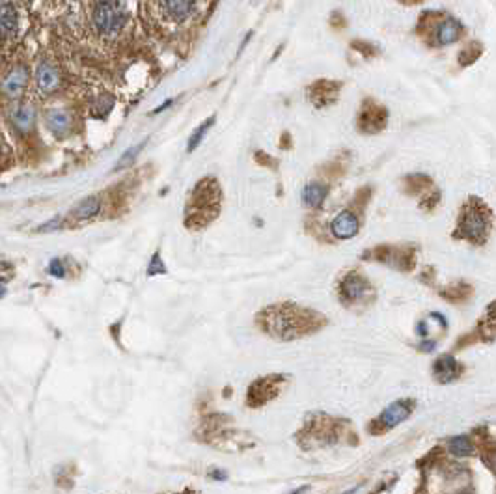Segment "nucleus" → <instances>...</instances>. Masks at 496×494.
Returning a JSON list of instances; mask_svg holds the SVG:
<instances>
[{
  "instance_id": "1",
  "label": "nucleus",
  "mask_w": 496,
  "mask_h": 494,
  "mask_svg": "<svg viewBox=\"0 0 496 494\" xmlns=\"http://www.w3.org/2000/svg\"><path fill=\"white\" fill-rule=\"evenodd\" d=\"M327 325L325 316L302 306L284 302L265 308L258 314V326L269 336L280 342H292L302 336H310Z\"/></svg>"
},
{
  "instance_id": "2",
  "label": "nucleus",
  "mask_w": 496,
  "mask_h": 494,
  "mask_svg": "<svg viewBox=\"0 0 496 494\" xmlns=\"http://www.w3.org/2000/svg\"><path fill=\"white\" fill-rule=\"evenodd\" d=\"M88 23L99 41H114L129 23V10L123 0H92Z\"/></svg>"
},
{
  "instance_id": "3",
  "label": "nucleus",
  "mask_w": 496,
  "mask_h": 494,
  "mask_svg": "<svg viewBox=\"0 0 496 494\" xmlns=\"http://www.w3.org/2000/svg\"><path fill=\"white\" fill-rule=\"evenodd\" d=\"M220 205V189L213 179H205L192 190V200L187 205V224L204 226L215 219Z\"/></svg>"
},
{
  "instance_id": "4",
  "label": "nucleus",
  "mask_w": 496,
  "mask_h": 494,
  "mask_svg": "<svg viewBox=\"0 0 496 494\" xmlns=\"http://www.w3.org/2000/svg\"><path fill=\"white\" fill-rule=\"evenodd\" d=\"M489 231H491V213L487 209V205L480 200H471V204L465 205L461 214L459 235L463 239L481 245L485 243Z\"/></svg>"
},
{
  "instance_id": "5",
  "label": "nucleus",
  "mask_w": 496,
  "mask_h": 494,
  "mask_svg": "<svg viewBox=\"0 0 496 494\" xmlns=\"http://www.w3.org/2000/svg\"><path fill=\"white\" fill-rule=\"evenodd\" d=\"M198 0H151L154 16L166 26H179L196 13Z\"/></svg>"
},
{
  "instance_id": "6",
  "label": "nucleus",
  "mask_w": 496,
  "mask_h": 494,
  "mask_svg": "<svg viewBox=\"0 0 496 494\" xmlns=\"http://www.w3.org/2000/svg\"><path fill=\"white\" fill-rule=\"evenodd\" d=\"M287 377L286 375H267V377L258 379L252 382L246 394V405L252 408L263 407L269 401L277 398L282 392V388H286Z\"/></svg>"
},
{
  "instance_id": "7",
  "label": "nucleus",
  "mask_w": 496,
  "mask_h": 494,
  "mask_svg": "<svg viewBox=\"0 0 496 494\" xmlns=\"http://www.w3.org/2000/svg\"><path fill=\"white\" fill-rule=\"evenodd\" d=\"M60 88V69L54 62L41 58L34 69V92L41 99L51 97Z\"/></svg>"
},
{
  "instance_id": "8",
  "label": "nucleus",
  "mask_w": 496,
  "mask_h": 494,
  "mask_svg": "<svg viewBox=\"0 0 496 494\" xmlns=\"http://www.w3.org/2000/svg\"><path fill=\"white\" fill-rule=\"evenodd\" d=\"M413 405H415V403L409 401V399H401V401H396L392 403V405H388V407L381 413V416L375 420V425L379 427L377 431H388V429L398 427L399 423L405 422V420L410 416L413 408H415Z\"/></svg>"
},
{
  "instance_id": "9",
  "label": "nucleus",
  "mask_w": 496,
  "mask_h": 494,
  "mask_svg": "<svg viewBox=\"0 0 496 494\" xmlns=\"http://www.w3.org/2000/svg\"><path fill=\"white\" fill-rule=\"evenodd\" d=\"M10 122L13 131L19 134H28L36 123V107L28 101H17L10 110Z\"/></svg>"
},
{
  "instance_id": "10",
  "label": "nucleus",
  "mask_w": 496,
  "mask_h": 494,
  "mask_svg": "<svg viewBox=\"0 0 496 494\" xmlns=\"http://www.w3.org/2000/svg\"><path fill=\"white\" fill-rule=\"evenodd\" d=\"M28 86V69L25 66H13L10 71H6L4 81H2V92L8 99H19L21 93Z\"/></svg>"
},
{
  "instance_id": "11",
  "label": "nucleus",
  "mask_w": 496,
  "mask_h": 494,
  "mask_svg": "<svg viewBox=\"0 0 496 494\" xmlns=\"http://www.w3.org/2000/svg\"><path fill=\"white\" fill-rule=\"evenodd\" d=\"M368 291L369 284L364 276L357 275V272H349L342 280V285H340V297L345 302L362 301L364 297L368 295Z\"/></svg>"
},
{
  "instance_id": "12",
  "label": "nucleus",
  "mask_w": 496,
  "mask_h": 494,
  "mask_svg": "<svg viewBox=\"0 0 496 494\" xmlns=\"http://www.w3.org/2000/svg\"><path fill=\"white\" fill-rule=\"evenodd\" d=\"M384 125H386V110L374 103H366L358 116V127L362 129L364 133H377Z\"/></svg>"
},
{
  "instance_id": "13",
  "label": "nucleus",
  "mask_w": 496,
  "mask_h": 494,
  "mask_svg": "<svg viewBox=\"0 0 496 494\" xmlns=\"http://www.w3.org/2000/svg\"><path fill=\"white\" fill-rule=\"evenodd\" d=\"M358 229H360V222L353 211H342L330 222V231L336 239H353Z\"/></svg>"
},
{
  "instance_id": "14",
  "label": "nucleus",
  "mask_w": 496,
  "mask_h": 494,
  "mask_svg": "<svg viewBox=\"0 0 496 494\" xmlns=\"http://www.w3.org/2000/svg\"><path fill=\"white\" fill-rule=\"evenodd\" d=\"M0 25H2V40L8 49L11 41L17 38V30H19V17H17L16 6L10 4L8 0H4L2 8H0Z\"/></svg>"
},
{
  "instance_id": "15",
  "label": "nucleus",
  "mask_w": 496,
  "mask_h": 494,
  "mask_svg": "<svg viewBox=\"0 0 496 494\" xmlns=\"http://www.w3.org/2000/svg\"><path fill=\"white\" fill-rule=\"evenodd\" d=\"M45 125L52 134L64 137L73 129V114L66 108H52L47 113Z\"/></svg>"
},
{
  "instance_id": "16",
  "label": "nucleus",
  "mask_w": 496,
  "mask_h": 494,
  "mask_svg": "<svg viewBox=\"0 0 496 494\" xmlns=\"http://www.w3.org/2000/svg\"><path fill=\"white\" fill-rule=\"evenodd\" d=\"M99 211H101V198L99 196H88L73 207L69 217L75 222H88V220L96 219Z\"/></svg>"
},
{
  "instance_id": "17",
  "label": "nucleus",
  "mask_w": 496,
  "mask_h": 494,
  "mask_svg": "<svg viewBox=\"0 0 496 494\" xmlns=\"http://www.w3.org/2000/svg\"><path fill=\"white\" fill-rule=\"evenodd\" d=\"M433 375L439 382H451L461 375L459 362L454 357H440L433 364Z\"/></svg>"
},
{
  "instance_id": "18",
  "label": "nucleus",
  "mask_w": 496,
  "mask_h": 494,
  "mask_svg": "<svg viewBox=\"0 0 496 494\" xmlns=\"http://www.w3.org/2000/svg\"><path fill=\"white\" fill-rule=\"evenodd\" d=\"M461 25L454 19H444L442 23L437 25L435 30V43L437 45H450L454 41L459 40L461 36Z\"/></svg>"
},
{
  "instance_id": "19",
  "label": "nucleus",
  "mask_w": 496,
  "mask_h": 494,
  "mask_svg": "<svg viewBox=\"0 0 496 494\" xmlns=\"http://www.w3.org/2000/svg\"><path fill=\"white\" fill-rule=\"evenodd\" d=\"M302 204L306 207H312V209H318L321 207L325 198H327V187L321 183H308L304 189H302Z\"/></svg>"
},
{
  "instance_id": "20",
  "label": "nucleus",
  "mask_w": 496,
  "mask_h": 494,
  "mask_svg": "<svg viewBox=\"0 0 496 494\" xmlns=\"http://www.w3.org/2000/svg\"><path fill=\"white\" fill-rule=\"evenodd\" d=\"M448 448H450V452L456 457H466V455H471L474 452L471 438L466 437V435H459V437L451 438L450 442H448Z\"/></svg>"
},
{
  "instance_id": "21",
  "label": "nucleus",
  "mask_w": 496,
  "mask_h": 494,
  "mask_svg": "<svg viewBox=\"0 0 496 494\" xmlns=\"http://www.w3.org/2000/svg\"><path fill=\"white\" fill-rule=\"evenodd\" d=\"M213 123H215V117H209L207 122H204L202 125H200L198 129H196L195 133H192V137L189 138V144H187V151H195L196 148L200 146V142L204 140L205 138V134L209 133V129L213 127Z\"/></svg>"
},
{
  "instance_id": "22",
  "label": "nucleus",
  "mask_w": 496,
  "mask_h": 494,
  "mask_svg": "<svg viewBox=\"0 0 496 494\" xmlns=\"http://www.w3.org/2000/svg\"><path fill=\"white\" fill-rule=\"evenodd\" d=\"M146 142H148V140H142V142L137 144V146H133V148L127 149V151L123 153V157L120 159L118 164H116V170L125 168V166H129V164H131V163H134V159H137V155H139V153L142 151L144 146H146Z\"/></svg>"
},
{
  "instance_id": "23",
  "label": "nucleus",
  "mask_w": 496,
  "mask_h": 494,
  "mask_svg": "<svg viewBox=\"0 0 496 494\" xmlns=\"http://www.w3.org/2000/svg\"><path fill=\"white\" fill-rule=\"evenodd\" d=\"M164 272H166V267H164V263L161 261L159 254H155L154 258H151V261H149L148 275L154 276V275H164Z\"/></svg>"
},
{
  "instance_id": "24",
  "label": "nucleus",
  "mask_w": 496,
  "mask_h": 494,
  "mask_svg": "<svg viewBox=\"0 0 496 494\" xmlns=\"http://www.w3.org/2000/svg\"><path fill=\"white\" fill-rule=\"evenodd\" d=\"M49 272L57 278H64L66 276V269H64V263L60 260H52L51 265H49Z\"/></svg>"
},
{
  "instance_id": "25",
  "label": "nucleus",
  "mask_w": 496,
  "mask_h": 494,
  "mask_svg": "<svg viewBox=\"0 0 496 494\" xmlns=\"http://www.w3.org/2000/svg\"><path fill=\"white\" fill-rule=\"evenodd\" d=\"M308 490V485H302L301 489H297V490H293V493H289V494H304Z\"/></svg>"
},
{
  "instance_id": "26",
  "label": "nucleus",
  "mask_w": 496,
  "mask_h": 494,
  "mask_svg": "<svg viewBox=\"0 0 496 494\" xmlns=\"http://www.w3.org/2000/svg\"><path fill=\"white\" fill-rule=\"evenodd\" d=\"M433 347H435V343H424V345H422V349H424V351H431V349H433Z\"/></svg>"
},
{
  "instance_id": "27",
  "label": "nucleus",
  "mask_w": 496,
  "mask_h": 494,
  "mask_svg": "<svg viewBox=\"0 0 496 494\" xmlns=\"http://www.w3.org/2000/svg\"><path fill=\"white\" fill-rule=\"evenodd\" d=\"M181 494H192V493H181Z\"/></svg>"
}]
</instances>
